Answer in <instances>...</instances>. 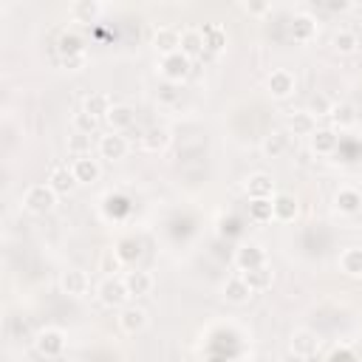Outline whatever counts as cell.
Here are the masks:
<instances>
[{
	"instance_id": "obj_19",
	"label": "cell",
	"mask_w": 362,
	"mask_h": 362,
	"mask_svg": "<svg viewBox=\"0 0 362 362\" xmlns=\"http://www.w3.org/2000/svg\"><path fill=\"white\" fill-rule=\"evenodd\" d=\"M317 348H320V339H317V334L314 331H294L291 334V351L294 354H300V356H311V354H317Z\"/></svg>"
},
{
	"instance_id": "obj_7",
	"label": "cell",
	"mask_w": 362,
	"mask_h": 362,
	"mask_svg": "<svg viewBox=\"0 0 362 362\" xmlns=\"http://www.w3.org/2000/svg\"><path fill=\"white\" fill-rule=\"evenodd\" d=\"M235 263H238V269H240V272L260 269V266H266V252H263V246H257V243H246V246H240V249H238Z\"/></svg>"
},
{
	"instance_id": "obj_44",
	"label": "cell",
	"mask_w": 362,
	"mask_h": 362,
	"mask_svg": "<svg viewBox=\"0 0 362 362\" xmlns=\"http://www.w3.org/2000/svg\"><path fill=\"white\" fill-rule=\"evenodd\" d=\"M212 362H223V359H212Z\"/></svg>"
},
{
	"instance_id": "obj_18",
	"label": "cell",
	"mask_w": 362,
	"mask_h": 362,
	"mask_svg": "<svg viewBox=\"0 0 362 362\" xmlns=\"http://www.w3.org/2000/svg\"><path fill=\"white\" fill-rule=\"evenodd\" d=\"M246 192H249V198H272V192H274L272 175H266V173L249 175L246 178Z\"/></svg>"
},
{
	"instance_id": "obj_43",
	"label": "cell",
	"mask_w": 362,
	"mask_h": 362,
	"mask_svg": "<svg viewBox=\"0 0 362 362\" xmlns=\"http://www.w3.org/2000/svg\"><path fill=\"white\" fill-rule=\"evenodd\" d=\"M280 362H305V356H300V354L288 351V354H283V356H280Z\"/></svg>"
},
{
	"instance_id": "obj_16",
	"label": "cell",
	"mask_w": 362,
	"mask_h": 362,
	"mask_svg": "<svg viewBox=\"0 0 362 362\" xmlns=\"http://www.w3.org/2000/svg\"><path fill=\"white\" fill-rule=\"evenodd\" d=\"M223 297H226L229 303H235V305H240V303H246V300L252 297V288H249V283L243 280V274L229 277V280L223 283Z\"/></svg>"
},
{
	"instance_id": "obj_13",
	"label": "cell",
	"mask_w": 362,
	"mask_h": 362,
	"mask_svg": "<svg viewBox=\"0 0 362 362\" xmlns=\"http://www.w3.org/2000/svg\"><path fill=\"white\" fill-rule=\"evenodd\" d=\"M119 325H122L124 334H139V331L147 325V314H144V308H139V305H127V308H122V314H119Z\"/></svg>"
},
{
	"instance_id": "obj_23",
	"label": "cell",
	"mask_w": 362,
	"mask_h": 362,
	"mask_svg": "<svg viewBox=\"0 0 362 362\" xmlns=\"http://www.w3.org/2000/svg\"><path fill=\"white\" fill-rule=\"evenodd\" d=\"M339 269L348 274V277H362V249L359 246H351L339 255Z\"/></svg>"
},
{
	"instance_id": "obj_3",
	"label": "cell",
	"mask_w": 362,
	"mask_h": 362,
	"mask_svg": "<svg viewBox=\"0 0 362 362\" xmlns=\"http://www.w3.org/2000/svg\"><path fill=\"white\" fill-rule=\"evenodd\" d=\"M127 150H130V144H127V139L122 133H113L110 130L107 136L99 139V156L107 158V161H122L127 156Z\"/></svg>"
},
{
	"instance_id": "obj_27",
	"label": "cell",
	"mask_w": 362,
	"mask_h": 362,
	"mask_svg": "<svg viewBox=\"0 0 362 362\" xmlns=\"http://www.w3.org/2000/svg\"><path fill=\"white\" fill-rule=\"evenodd\" d=\"M110 96L107 93H90L88 99H85V105H82V110H88L90 116H96V119H105L107 113H110Z\"/></svg>"
},
{
	"instance_id": "obj_17",
	"label": "cell",
	"mask_w": 362,
	"mask_h": 362,
	"mask_svg": "<svg viewBox=\"0 0 362 362\" xmlns=\"http://www.w3.org/2000/svg\"><path fill=\"white\" fill-rule=\"evenodd\" d=\"M48 184H51V189H54L57 195H68V192L76 187V178H74L71 167H54L51 175H48Z\"/></svg>"
},
{
	"instance_id": "obj_1",
	"label": "cell",
	"mask_w": 362,
	"mask_h": 362,
	"mask_svg": "<svg viewBox=\"0 0 362 362\" xmlns=\"http://www.w3.org/2000/svg\"><path fill=\"white\" fill-rule=\"evenodd\" d=\"M57 204V192L51 189V184H31L25 192H23V206L34 215H45L51 212Z\"/></svg>"
},
{
	"instance_id": "obj_40",
	"label": "cell",
	"mask_w": 362,
	"mask_h": 362,
	"mask_svg": "<svg viewBox=\"0 0 362 362\" xmlns=\"http://www.w3.org/2000/svg\"><path fill=\"white\" fill-rule=\"evenodd\" d=\"M328 362H356V356H354V351H348V348H337V351L328 356Z\"/></svg>"
},
{
	"instance_id": "obj_33",
	"label": "cell",
	"mask_w": 362,
	"mask_h": 362,
	"mask_svg": "<svg viewBox=\"0 0 362 362\" xmlns=\"http://www.w3.org/2000/svg\"><path fill=\"white\" fill-rule=\"evenodd\" d=\"M331 122L337 124V127H351L354 122H356V113H354V107L348 105V102H337V105H331Z\"/></svg>"
},
{
	"instance_id": "obj_21",
	"label": "cell",
	"mask_w": 362,
	"mask_h": 362,
	"mask_svg": "<svg viewBox=\"0 0 362 362\" xmlns=\"http://www.w3.org/2000/svg\"><path fill=\"white\" fill-rule=\"evenodd\" d=\"M314 31H317V23L311 14H297L291 20V40L294 42H308L314 37Z\"/></svg>"
},
{
	"instance_id": "obj_30",
	"label": "cell",
	"mask_w": 362,
	"mask_h": 362,
	"mask_svg": "<svg viewBox=\"0 0 362 362\" xmlns=\"http://www.w3.org/2000/svg\"><path fill=\"white\" fill-rule=\"evenodd\" d=\"M167 141H170V133H167L164 127H150V130L141 136V144H144V150H150V153L164 150Z\"/></svg>"
},
{
	"instance_id": "obj_22",
	"label": "cell",
	"mask_w": 362,
	"mask_h": 362,
	"mask_svg": "<svg viewBox=\"0 0 362 362\" xmlns=\"http://www.w3.org/2000/svg\"><path fill=\"white\" fill-rule=\"evenodd\" d=\"M288 130H291L294 136H314V133H317V119H314L308 110H297V113H291V119H288Z\"/></svg>"
},
{
	"instance_id": "obj_37",
	"label": "cell",
	"mask_w": 362,
	"mask_h": 362,
	"mask_svg": "<svg viewBox=\"0 0 362 362\" xmlns=\"http://www.w3.org/2000/svg\"><path fill=\"white\" fill-rule=\"evenodd\" d=\"M116 252H119V257L127 263V260H136V257L141 255V246H139V240H133V238H124V240L119 243V249H116Z\"/></svg>"
},
{
	"instance_id": "obj_31",
	"label": "cell",
	"mask_w": 362,
	"mask_h": 362,
	"mask_svg": "<svg viewBox=\"0 0 362 362\" xmlns=\"http://www.w3.org/2000/svg\"><path fill=\"white\" fill-rule=\"evenodd\" d=\"M311 147H314V153H320V156L334 153V150H337V133H334V130H317V133L311 136Z\"/></svg>"
},
{
	"instance_id": "obj_14",
	"label": "cell",
	"mask_w": 362,
	"mask_h": 362,
	"mask_svg": "<svg viewBox=\"0 0 362 362\" xmlns=\"http://www.w3.org/2000/svg\"><path fill=\"white\" fill-rule=\"evenodd\" d=\"M105 122L110 124V130H113V133H122V130H127V127L136 122V113H133V107H130V105H113V107H110V113L105 116Z\"/></svg>"
},
{
	"instance_id": "obj_11",
	"label": "cell",
	"mask_w": 362,
	"mask_h": 362,
	"mask_svg": "<svg viewBox=\"0 0 362 362\" xmlns=\"http://www.w3.org/2000/svg\"><path fill=\"white\" fill-rule=\"evenodd\" d=\"M334 206H337L342 215H356V212L362 209V192L354 189V187H342V189H337V195H334Z\"/></svg>"
},
{
	"instance_id": "obj_24",
	"label": "cell",
	"mask_w": 362,
	"mask_h": 362,
	"mask_svg": "<svg viewBox=\"0 0 362 362\" xmlns=\"http://www.w3.org/2000/svg\"><path fill=\"white\" fill-rule=\"evenodd\" d=\"M57 51H59L62 59H65V57L85 54V40H82L79 34H74V31H65V34L59 37V42H57Z\"/></svg>"
},
{
	"instance_id": "obj_4",
	"label": "cell",
	"mask_w": 362,
	"mask_h": 362,
	"mask_svg": "<svg viewBox=\"0 0 362 362\" xmlns=\"http://www.w3.org/2000/svg\"><path fill=\"white\" fill-rule=\"evenodd\" d=\"M34 345H37V351L42 356H59L65 351V334L59 328H45V331L37 334Z\"/></svg>"
},
{
	"instance_id": "obj_5",
	"label": "cell",
	"mask_w": 362,
	"mask_h": 362,
	"mask_svg": "<svg viewBox=\"0 0 362 362\" xmlns=\"http://www.w3.org/2000/svg\"><path fill=\"white\" fill-rule=\"evenodd\" d=\"M266 88H269V93H272L274 99L291 96V93H294V76H291V71L274 68V71L269 74V79H266Z\"/></svg>"
},
{
	"instance_id": "obj_36",
	"label": "cell",
	"mask_w": 362,
	"mask_h": 362,
	"mask_svg": "<svg viewBox=\"0 0 362 362\" xmlns=\"http://www.w3.org/2000/svg\"><path fill=\"white\" fill-rule=\"evenodd\" d=\"M68 150L79 158V156H90V136H82V133H74V139L68 141Z\"/></svg>"
},
{
	"instance_id": "obj_34",
	"label": "cell",
	"mask_w": 362,
	"mask_h": 362,
	"mask_svg": "<svg viewBox=\"0 0 362 362\" xmlns=\"http://www.w3.org/2000/svg\"><path fill=\"white\" fill-rule=\"evenodd\" d=\"M99 11H102V6L96 0H79V3H74V17L79 23H93L99 17Z\"/></svg>"
},
{
	"instance_id": "obj_35",
	"label": "cell",
	"mask_w": 362,
	"mask_h": 362,
	"mask_svg": "<svg viewBox=\"0 0 362 362\" xmlns=\"http://www.w3.org/2000/svg\"><path fill=\"white\" fill-rule=\"evenodd\" d=\"M96 124H99V119H96V116H90L88 110H79V113H74V130H76V133H82V136H90V133L96 130Z\"/></svg>"
},
{
	"instance_id": "obj_32",
	"label": "cell",
	"mask_w": 362,
	"mask_h": 362,
	"mask_svg": "<svg viewBox=\"0 0 362 362\" xmlns=\"http://www.w3.org/2000/svg\"><path fill=\"white\" fill-rule=\"evenodd\" d=\"M243 280L249 283L252 291H263V288L272 286V269H266V266H260V269H249V272H243Z\"/></svg>"
},
{
	"instance_id": "obj_28",
	"label": "cell",
	"mask_w": 362,
	"mask_h": 362,
	"mask_svg": "<svg viewBox=\"0 0 362 362\" xmlns=\"http://www.w3.org/2000/svg\"><path fill=\"white\" fill-rule=\"evenodd\" d=\"M249 218L255 223H269L274 218V209H272V198H252L249 201Z\"/></svg>"
},
{
	"instance_id": "obj_41",
	"label": "cell",
	"mask_w": 362,
	"mask_h": 362,
	"mask_svg": "<svg viewBox=\"0 0 362 362\" xmlns=\"http://www.w3.org/2000/svg\"><path fill=\"white\" fill-rule=\"evenodd\" d=\"M85 59H88L85 54H76V57H65V59H62V65H65L68 71H79V68L85 65Z\"/></svg>"
},
{
	"instance_id": "obj_2",
	"label": "cell",
	"mask_w": 362,
	"mask_h": 362,
	"mask_svg": "<svg viewBox=\"0 0 362 362\" xmlns=\"http://www.w3.org/2000/svg\"><path fill=\"white\" fill-rule=\"evenodd\" d=\"M127 297H130V294H127L124 280H119V277H105V280H102V286H99V300H102V305H107V308H122Z\"/></svg>"
},
{
	"instance_id": "obj_8",
	"label": "cell",
	"mask_w": 362,
	"mask_h": 362,
	"mask_svg": "<svg viewBox=\"0 0 362 362\" xmlns=\"http://www.w3.org/2000/svg\"><path fill=\"white\" fill-rule=\"evenodd\" d=\"M153 48L161 54V57H170V54H178L181 51V34L175 28H158L153 34Z\"/></svg>"
},
{
	"instance_id": "obj_9",
	"label": "cell",
	"mask_w": 362,
	"mask_h": 362,
	"mask_svg": "<svg viewBox=\"0 0 362 362\" xmlns=\"http://www.w3.org/2000/svg\"><path fill=\"white\" fill-rule=\"evenodd\" d=\"M161 74H164V79H170V82H181L187 74H189V59L178 51V54H170V57H164L161 59Z\"/></svg>"
},
{
	"instance_id": "obj_38",
	"label": "cell",
	"mask_w": 362,
	"mask_h": 362,
	"mask_svg": "<svg viewBox=\"0 0 362 362\" xmlns=\"http://www.w3.org/2000/svg\"><path fill=\"white\" fill-rule=\"evenodd\" d=\"M308 113L317 119V116H328L331 113V102L322 96V93H314L311 102H308Z\"/></svg>"
},
{
	"instance_id": "obj_25",
	"label": "cell",
	"mask_w": 362,
	"mask_h": 362,
	"mask_svg": "<svg viewBox=\"0 0 362 362\" xmlns=\"http://www.w3.org/2000/svg\"><path fill=\"white\" fill-rule=\"evenodd\" d=\"M286 150H288V133H286V130H274V133L266 136L263 153H266L269 158H280Z\"/></svg>"
},
{
	"instance_id": "obj_12",
	"label": "cell",
	"mask_w": 362,
	"mask_h": 362,
	"mask_svg": "<svg viewBox=\"0 0 362 362\" xmlns=\"http://www.w3.org/2000/svg\"><path fill=\"white\" fill-rule=\"evenodd\" d=\"M272 209H274V221H283V223L294 221L297 212H300L294 195H288V192H277V195L272 198Z\"/></svg>"
},
{
	"instance_id": "obj_42",
	"label": "cell",
	"mask_w": 362,
	"mask_h": 362,
	"mask_svg": "<svg viewBox=\"0 0 362 362\" xmlns=\"http://www.w3.org/2000/svg\"><path fill=\"white\" fill-rule=\"evenodd\" d=\"M325 8H328V11H345V8H351V3H348V0H339V3H325Z\"/></svg>"
},
{
	"instance_id": "obj_20",
	"label": "cell",
	"mask_w": 362,
	"mask_h": 362,
	"mask_svg": "<svg viewBox=\"0 0 362 362\" xmlns=\"http://www.w3.org/2000/svg\"><path fill=\"white\" fill-rule=\"evenodd\" d=\"M204 51H206V45H204V34H201V31H195V28L181 31V54H184L187 59L201 57Z\"/></svg>"
},
{
	"instance_id": "obj_29",
	"label": "cell",
	"mask_w": 362,
	"mask_h": 362,
	"mask_svg": "<svg viewBox=\"0 0 362 362\" xmlns=\"http://www.w3.org/2000/svg\"><path fill=\"white\" fill-rule=\"evenodd\" d=\"M204 45H206V51H212V54H218V51H223V45H226V31L221 28V25H204Z\"/></svg>"
},
{
	"instance_id": "obj_10",
	"label": "cell",
	"mask_w": 362,
	"mask_h": 362,
	"mask_svg": "<svg viewBox=\"0 0 362 362\" xmlns=\"http://www.w3.org/2000/svg\"><path fill=\"white\" fill-rule=\"evenodd\" d=\"M71 173H74L76 184H93V181H99V164H96V158H90V156L74 158Z\"/></svg>"
},
{
	"instance_id": "obj_26",
	"label": "cell",
	"mask_w": 362,
	"mask_h": 362,
	"mask_svg": "<svg viewBox=\"0 0 362 362\" xmlns=\"http://www.w3.org/2000/svg\"><path fill=\"white\" fill-rule=\"evenodd\" d=\"M331 45H334L337 54H354V51L359 48V37H356L354 31H348V28H339V31L331 37Z\"/></svg>"
},
{
	"instance_id": "obj_15",
	"label": "cell",
	"mask_w": 362,
	"mask_h": 362,
	"mask_svg": "<svg viewBox=\"0 0 362 362\" xmlns=\"http://www.w3.org/2000/svg\"><path fill=\"white\" fill-rule=\"evenodd\" d=\"M124 286H127V294L130 297H144V294H150L153 291V277L147 274V272H127L124 274Z\"/></svg>"
},
{
	"instance_id": "obj_6",
	"label": "cell",
	"mask_w": 362,
	"mask_h": 362,
	"mask_svg": "<svg viewBox=\"0 0 362 362\" xmlns=\"http://www.w3.org/2000/svg\"><path fill=\"white\" fill-rule=\"evenodd\" d=\"M59 286H62V291H65L68 297H82V294H88L90 280H88V274H85L82 269H68V272H62Z\"/></svg>"
},
{
	"instance_id": "obj_39",
	"label": "cell",
	"mask_w": 362,
	"mask_h": 362,
	"mask_svg": "<svg viewBox=\"0 0 362 362\" xmlns=\"http://www.w3.org/2000/svg\"><path fill=\"white\" fill-rule=\"evenodd\" d=\"M99 263H102V272H107V274H110V272H119L124 260L119 257V252H116V249H105V252H102V260H99Z\"/></svg>"
}]
</instances>
